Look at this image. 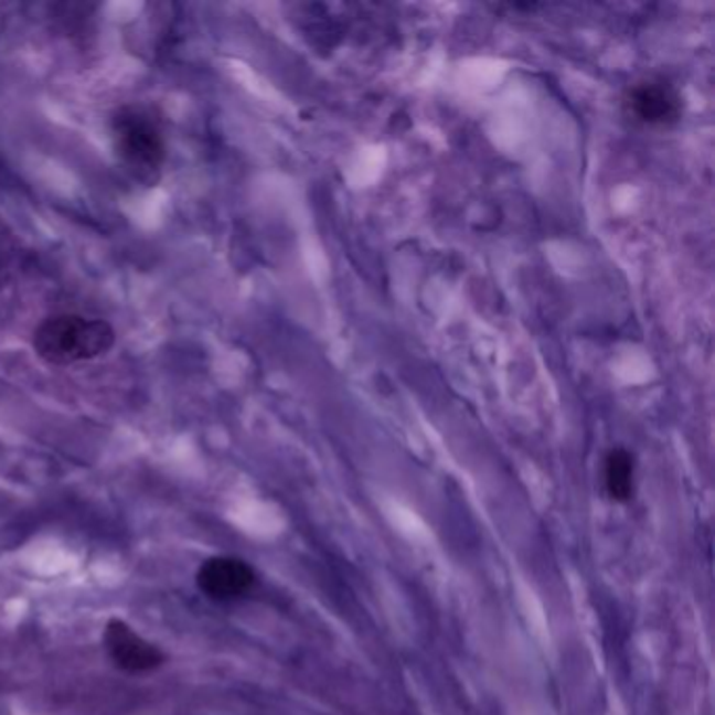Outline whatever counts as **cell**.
<instances>
[{
	"label": "cell",
	"instance_id": "cell-3",
	"mask_svg": "<svg viewBox=\"0 0 715 715\" xmlns=\"http://www.w3.org/2000/svg\"><path fill=\"white\" fill-rule=\"evenodd\" d=\"M104 640L109 659L125 672H151L164 663L162 651L120 619L107 621Z\"/></svg>",
	"mask_w": 715,
	"mask_h": 715
},
{
	"label": "cell",
	"instance_id": "cell-4",
	"mask_svg": "<svg viewBox=\"0 0 715 715\" xmlns=\"http://www.w3.org/2000/svg\"><path fill=\"white\" fill-rule=\"evenodd\" d=\"M253 567L233 556H212L198 568V588L212 600H235L254 586Z\"/></svg>",
	"mask_w": 715,
	"mask_h": 715
},
{
	"label": "cell",
	"instance_id": "cell-6",
	"mask_svg": "<svg viewBox=\"0 0 715 715\" xmlns=\"http://www.w3.org/2000/svg\"><path fill=\"white\" fill-rule=\"evenodd\" d=\"M605 487L610 500L630 502L633 495V458L626 449H612L605 462Z\"/></svg>",
	"mask_w": 715,
	"mask_h": 715
},
{
	"label": "cell",
	"instance_id": "cell-2",
	"mask_svg": "<svg viewBox=\"0 0 715 715\" xmlns=\"http://www.w3.org/2000/svg\"><path fill=\"white\" fill-rule=\"evenodd\" d=\"M116 344V332L106 319L57 313L46 317L32 334V349L46 365L70 367L104 357Z\"/></svg>",
	"mask_w": 715,
	"mask_h": 715
},
{
	"label": "cell",
	"instance_id": "cell-5",
	"mask_svg": "<svg viewBox=\"0 0 715 715\" xmlns=\"http://www.w3.org/2000/svg\"><path fill=\"white\" fill-rule=\"evenodd\" d=\"M630 109L636 120L649 127H670L682 111L677 93L665 83H642L630 93Z\"/></svg>",
	"mask_w": 715,
	"mask_h": 715
},
{
	"label": "cell",
	"instance_id": "cell-1",
	"mask_svg": "<svg viewBox=\"0 0 715 715\" xmlns=\"http://www.w3.org/2000/svg\"><path fill=\"white\" fill-rule=\"evenodd\" d=\"M111 148L132 179L156 185L167 164L169 146L160 118L148 106H122L109 122Z\"/></svg>",
	"mask_w": 715,
	"mask_h": 715
}]
</instances>
